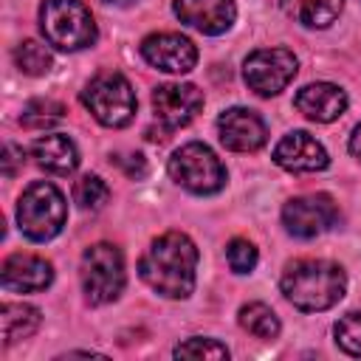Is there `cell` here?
<instances>
[{
	"label": "cell",
	"mask_w": 361,
	"mask_h": 361,
	"mask_svg": "<svg viewBox=\"0 0 361 361\" xmlns=\"http://www.w3.org/2000/svg\"><path fill=\"white\" fill-rule=\"evenodd\" d=\"M138 271L155 293L166 299H186L195 288L197 248L183 231H166L149 243Z\"/></svg>",
	"instance_id": "6da1fadb"
},
{
	"label": "cell",
	"mask_w": 361,
	"mask_h": 361,
	"mask_svg": "<svg viewBox=\"0 0 361 361\" xmlns=\"http://www.w3.org/2000/svg\"><path fill=\"white\" fill-rule=\"evenodd\" d=\"M344 288H347L344 271L327 259H296L282 274L285 299L305 313H319L333 307L344 296Z\"/></svg>",
	"instance_id": "7a4b0ae2"
},
{
	"label": "cell",
	"mask_w": 361,
	"mask_h": 361,
	"mask_svg": "<svg viewBox=\"0 0 361 361\" xmlns=\"http://www.w3.org/2000/svg\"><path fill=\"white\" fill-rule=\"evenodd\" d=\"M39 31L45 42L59 51H79L96 39L93 14L82 0H42Z\"/></svg>",
	"instance_id": "3957f363"
},
{
	"label": "cell",
	"mask_w": 361,
	"mask_h": 361,
	"mask_svg": "<svg viewBox=\"0 0 361 361\" xmlns=\"http://www.w3.org/2000/svg\"><path fill=\"white\" fill-rule=\"evenodd\" d=\"M65 217H68V203H65L62 192L54 183L34 180L20 195L17 223H20V231L28 240L45 243V240L56 237L62 231V226H65Z\"/></svg>",
	"instance_id": "277c9868"
},
{
	"label": "cell",
	"mask_w": 361,
	"mask_h": 361,
	"mask_svg": "<svg viewBox=\"0 0 361 361\" xmlns=\"http://www.w3.org/2000/svg\"><path fill=\"white\" fill-rule=\"evenodd\" d=\"M82 104L93 113V118L104 127H127L135 116V90L133 85L116 73L104 71L93 76L82 90Z\"/></svg>",
	"instance_id": "5b68a950"
},
{
	"label": "cell",
	"mask_w": 361,
	"mask_h": 361,
	"mask_svg": "<svg viewBox=\"0 0 361 361\" xmlns=\"http://www.w3.org/2000/svg\"><path fill=\"white\" fill-rule=\"evenodd\" d=\"M79 276H82V290L90 305H107V302L118 299L124 279H127L121 251L110 243H96V245L85 248Z\"/></svg>",
	"instance_id": "8992f818"
},
{
	"label": "cell",
	"mask_w": 361,
	"mask_h": 361,
	"mask_svg": "<svg viewBox=\"0 0 361 361\" xmlns=\"http://www.w3.org/2000/svg\"><path fill=\"white\" fill-rule=\"evenodd\" d=\"M169 175L175 183L195 195H214L226 186V169L220 158L200 141H189L172 152Z\"/></svg>",
	"instance_id": "52a82bcc"
},
{
	"label": "cell",
	"mask_w": 361,
	"mask_h": 361,
	"mask_svg": "<svg viewBox=\"0 0 361 361\" xmlns=\"http://www.w3.org/2000/svg\"><path fill=\"white\" fill-rule=\"evenodd\" d=\"M296 56L288 48H259L254 54L245 56L243 62V76L245 85L257 93V96H276L279 90H285L293 76H296Z\"/></svg>",
	"instance_id": "ba28073f"
},
{
	"label": "cell",
	"mask_w": 361,
	"mask_h": 361,
	"mask_svg": "<svg viewBox=\"0 0 361 361\" xmlns=\"http://www.w3.org/2000/svg\"><path fill=\"white\" fill-rule=\"evenodd\" d=\"M338 217V209L330 195H299L282 206V226L288 234L310 240L327 231Z\"/></svg>",
	"instance_id": "9c48e42d"
},
{
	"label": "cell",
	"mask_w": 361,
	"mask_h": 361,
	"mask_svg": "<svg viewBox=\"0 0 361 361\" xmlns=\"http://www.w3.org/2000/svg\"><path fill=\"white\" fill-rule=\"evenodd\" d=\"M141 54L152 68H158L164 73H189L197 62L195 42L183 34H175V31L149 34L141 42Z\"/></svg>",
	"instance_id": "30bf717a"
},
{
	"label": "cell",
	"mask_w": 361,
	"mask_h": 361,
	"mask_svg": "<svg viewBox=\"0 0 361 361\" xmlns=\"http://www.w3.org/2000/svg\"><path fill=\"white\" fill-rule=\"evenodd\" d=\"M203 107V93L195 85H180V82H169V85H158L152 90V110L155 118L166 127V130H178L186 127L197 110Z\"/></svg>",
	"instance_id": "8fae6325"
},
{
	"label": "cell",
	"mask_w": 361,
	"mask_h": 361,
	"mask_svg": "<svg viewBox=\"0 0 361 361\" xmlns=\"http://www.w3.org/2000/svg\"><path fill=\"white\" fill-rule=\"evenodd\" d=\"M217 133H220V144L231 152H254L268 138L265 121L248 107H231L220 113Z\"/></svg>",
	"instance_id": "7c38bea8"
},
{
	"label": "cell",
	"mask_w": 361,
	"mask_h": 361,
	"mask_svg": "<svg viewBox=\"0 0 361 361\" xmlns=\"http://www.w3.org/2000/svg\"><path fill=\"white\" fill-rule=\"evenodd\" d=\"M274 164L288 172H319L330 164L327 149L305 130H293L274 147Z\"/></svg>",
	"instance_id": "4fadbf2b"
},
{
	"label": "cell",
	"mask_w": 361,
	"mask_h": 361,
	"mask_svg": "<svg viewBox=\"0 0 361 361\" xmlns=\"http://www.w3.org/2000/svg\"><path fill=\"white\" fill-rule=\"evenodd\" d=\"M175 14L189 28L217 37L231 28L237 8L234 0H175Z\"/></svg>",
	"instance_id": "5bb4252c"
},
{
	"label": "cell",
	"mask_w": 361,
	"mask_h": 361,
	"mask_svg": "<svg viewBox=\"0 0 361 361\" xmlns=\"http://www.w3.org/2000/svg\"><path fill=\"white\" fill-rule=\"evenodd\" d=\"M54 279V268L48 259L37 257V254H11L3 262L0 271V282L6 290L14 293H34V290H45Z\"/></svg>",
	"instance_id": "9a60e30c"
},
{
	"label": "cell",
	"mask_w": 361,
	"mask_h": 361,
	"mask_svg": "<svg viewBox=\"0 0 361 361\" xmlns=\"http://www.w3.org/2000/svg\"><path fill=\"white\" fill-rule=\"evenodd\" d=\"M296 110L302 116H307L310 121H319V124H327V121H336L344 110H347V93L338 87V85H330V82H316V85H305L296 99H293Z\"/></svg>",
	"instance_id": "2e32d148"
},
{
	"label": "cell",
	"mask_w": 361,
	"mask_h": 361,
	"mask_svg": "<svg viewBox=\"0 0 361 361\" xmlns=\"http://www.w3.org/2000/svg\"><path fill=\"white\" fill-rule=\"evenodd\" d=\"M31 155H34L37 166L45 169V172H51V175H71L79 166V149L62 133L39 135L31 144Z\"/></svg>",
	"instance_id": "e0dca14e"
},
{
	"label": "cell",
	"mask_w": 361,
	"mask_h": 361,
	"mask_svg": "<svg viewBox=\"0 0 361 361\" xmlns=\"http://www.w3.org/2000/svg\"><path fill=\"white\" fill-rule=\"evenodd\" d=\"M279 3L290 20L307 28H327L344 6V0H279Z\"/></svg>",
	"instance_id": "ac0fdd59"
},
{
	"label": "cell",
	"mask_w": 361,
	"mask_h": 361,
	"mask_svg": "<svg viewBox=\"0 0 361 361\" xmlns=\"http://www.w3.org/2000/svg\"><path fill=\"white\" fill-rule=\"evenodd\" d=\"M39 327V310L23 302H3L0 307V333L6 344L28 338Z\"/></svg>",
	"instance_id": "d6986e66"
},
{
	"label": "cell",
	"mask_w": 361,
	"mask_h": 361,
	"mask_svg": "<svg viewBox=\"0 0 361 361\" xmlns=\"http://www.w3.org/2000/svg\"><path fill=\"white\" fill-rule=\"evenodd\" d=\"M240 327L248 330L254 338H276L279 336V319L262 302H248L240 307Z\"/></svg>",
	"instance_id": "ffe728a7"
},
{
	"label": "cell",
	"mask_w": 361,
	"mask_h": 361,
	"mask_svg": "<svg viewBox=\"0 0 361 361\" xmlns=\"http://www.w3.org/2000/svg\"><path fill=\"white\" fill-rule=\"evenodd\" d=\"M14 62H17V68H20L23 73H28V76H42V73L51 71L54 56H51V51H48L42 42H37V39H23V42L14 48Z\"/></svg>",
	"instance_id": "44dd1931"
},
{
	"label": "cell",
	"mask_w": 361,
	"mask_h": 361,
	"mask_svg": "<svg viewBox=\"0 0 361 361\" xmlns=\"http://www.w3.org/2000/svg\"><path fill=\"white\" fill-rule=\"evenodd\" d=\"M62 118H65V107L59 102H54V99H31L23 107L20 124L28 127V130H45V127H54Z\"/></svg>",
	"instance_id": "7402d4cb"
},
{
	"label": "cell",
	"mask_w": 361,
	"mask_h": 361,
	"mask_svg": "<svg viewBox=\"0 0 361 361\" xmlns=\"http://www.w3.org/2000/svg\"><path fill=\"white\" fill-rule=\"evenodd\" d=\"M73 200H76L79 209L96 212V209H102V206L110 200V186H107L99 175H85V178H79L76 186H73Z\"/></svg>",
	"instance_id": "603a6c76"
},
{
	"label": "cell",
	"mask_w": 361,
	"mask_h": 361,
	"mask_svg": "<svg viewBox=\"0 0 361 361\" xmlns=\"http://www.w3.org/2000/svg\"><path fill=\"white\" fill-rule=\"evenodd\" d=\"M336 341L344 353L361 355V310H353L336 322Z\"/></svg>",
	"instance_id": "cb8c5ba5"
},
{
	"label": "cell",
	"mask_w": 361,
	"mask_h": 361,
	"mask_svg": "<svg viewBox=\"0 0 361 361\" xmlns=\"http://www.w3.org/2000/svg\"><path fill=\"white\" fill-rule=\"evenodd\" d=\"M175 358H228L226 344L214 341V338H186L175 347Z\"/></svg>",
	"instance_id": "d4e9b609"
},
{
	"label": "cell",
	"mask_w": 361,
	"mask_h": 361,
	"mask_svg": "<svg viewBox=\"0 0 361 361\" xmlns=\"http://www.w3.org/2000/svg\"><path fill=\"white\" fill-rule=\"evenodd\" d=\"M226 259H228V268H231L234 274H248V271H254L259 254H257L254 243L237 237V240L228 243V248H226Z\"/></svg>",
	"instance_id": "484cf974"
},
{
	"label": "cell",
	"mask_w": 361,
	"mask_h": 361,
	"mask_svg": "<svg viewBox=\"0 0 361 361\" xmlns=\"http://www.w3.org/2000/svg\"><path fill=\"white\" fill-rule=\"evenodd\" d=\"M113 164H116L118 169H124L127 178H144V175H147V161H144L141 155H133V152H127V155H113Z\"/></svg>",
	"instance_id": "4316f807"
},
{
	"label": "cell",
	"mask_w": 361,
	"mask_h": 361,
	"mask_svg": "<svg viewBox=\"0 0 361 361\" xmlns=\"http://www.w3.org/2000/svg\"><path fill=\"white\" fill-rule=\"evenodd\" d=\"M20 164H23V149L8 141V144L3 147V175H6V178H14Z\"/></svg>",
	"instance_id": "83f0119b"
},
{
	"label": "cell",
	"mask_w": 361,
	"mask_h": 361,
	"mask_svg": "<svg viewBox=\"0 0 361 361\" xmlns=\"http://www.w3.org/2000/svg\"><path fill=\"white\" fill-rule=\"evenodd\" d=\"M350 152H353L355 158H361V124H355V130H353V135H350Z\"/></svg>",
	"instance_id": "f1b7e54d"
},
{
	"label": "cell",
	"mask_w": 361,
	"mask_h": 361,
	"mask_svg": "<svg viewBox=\"0 0 361 361\" xmlns=\"http://www.w3.org/2000/svg\"><path fill=\"white\" fill-rule=\"evenodd\" d=\"M104 3H116V6H124V3H130V0H104Z\"/></svg>",
	"instance_id": "f546056e"
}]
</instances>
